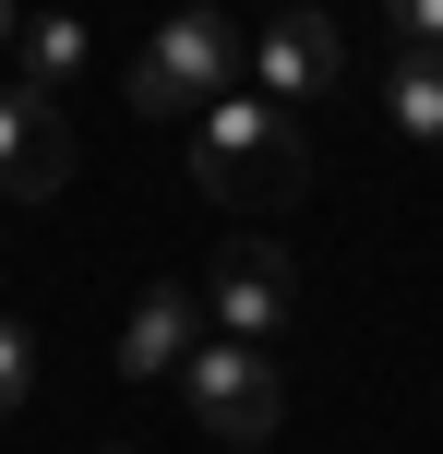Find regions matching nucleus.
Returning a JSON list of instances; mask_svg holds the SVG:
<instances>
[{"label":"nucleus","mask_w":443,"mask_h":454,"mask_svg":"<svg viewBox=\"0 0 443 454\" xmlns=\"http://www.w3.org/2000/svg\"><path fill=\"white\" fill-rule=\"evenodd\" d=\"M384 120L443 156V48H396V72H384Z\"/></svg>","instance_id":"8"},{"label":"nucleus","mask_w":443,"mask_h":454,"mask_svg":"<svg viewBox=\"0 0 443 454\" xmlns=\"http://www.w3.org/2000/svg\"><path fill=\"white\" fill-rule=\"evenodd\" d=\"M240 72V24L216 12V0H180V12L144 36V60L120 72V96H132L144 120H180V108H216Z\"/></svg>","instance_id":"2"},{"label":"nucleus","mask_w":443,"mask_h":454,"mask_svg":"<svg viewBox=\"0 0 443 454\" xmlns=\"http://www.w3.org/2000/svg\"><path fill=\"white\" fill-rule=\"evenodd\" d=\"M180 395H192V419H204L216 442H264L288 419V383H276V347H228V335H204L180 359Z\"/></svg>","instance_id":"3"},{"label":"nucleus","mask_w":443,"mask_h":454,"mask_svg":"<svg viewBox=\"0 0 443 454\" xmlns=\"http://www.w3.org/2000/svg\"><path fill=\"white\" fill-rule=\"evenodd\" d=\"M384 12H396L407 48H443V0H384Z\"/></svg>","instance_id":"11"},{"label":"nucleus","mask_w":443,"mask_h":454,"mask_svg":"<svg viewBox=\"0 0 443 454\" xmlns=\"http://www.w3.org/2000/svg\"><path fill=\"white\" fill-rule=\"evenodd\" d=\"M252 72H264V96H276V108H300V96H324L336 72H348V36H336L324 12H300V0H288V12L264 24V48H252Z\"/></svg>","instance_id":"7"},{"label":"nucleus","mask_w":443,"mask_h":454,"mask_svg":"<svg viewBox=\"0 0 443 454\" xmlns=\"http://www.w3.org/2000/svg\"><path fill=\"white\" fill-rule=\"evenodd\" d=\"M84 60H96V36H84L72 12H36V24L12 36V84H36V96H60V84H72Z\"/></svg>","instance_id":"9"},{"label":"nucleus","mask_w":443,"mask_h":454,"mask_svg":"<svg viewBox=\"0 0 443 454\" xmlns=\"http://www.w3.org/2000/svg\"><path fill=\"white\" fill-rule=\"evenodd\" d=\"M192 299H204V335H228V347H276L288 311H300V275H288L276 239H240V251H216V275H204Z\"/></svg>","instance_id":"4"},{"label":"nucleus","mask_w":443,"mask_h":454,"mask_svg":"<svg viewBox=\"0 0 443 454\" xmlns=\"http://www.w3.org/2000/svg\"><path fill=\"white\" fill-rule=\"evenodd\" d=\"M276 12H288V0H276Z\"/></svg>","instance_id":"14"},{"label":"nucleus","mask_w":443,"mask_h":454,"mask_svg":"<svg viewBox=\"0 0 443 454\" xmlns=\"http://www.w3.org/2000/svg\"><path fill=\"white\" fill-rule=\"evenodd\" d=\"M96 454H144V442H96Z\"/></svg>","instance_id":"13"},{"label":"nucleus","mask_w":443,"mask_h":454,"mask_svg":"<svg viewBox=\"0 0 443 454\" xmlns=\"http://www.w3.org/2000/svg\"><path fill=\"white\" fill-rule=\"evenodd\" d=\"M12 36H24V12H12V0H0V60H12Z\"/></svg>","instance_id":"12"},{"label":"nucleus","mask_w":443,"mask_h":454,"mask_svg":"<svg viewBox=\"0 0 443 454\" xmlns=\"http://www.w3.org/2000/svg\"><path fill=\"white\" fill-rule=\"evenodd\" d=\"M60 180H72V120H60V96L0 84V204H48Z\"/></svg>","instance_id":"5"},{"label":"nucleus","mask_w":443,"mask_h":454,"mask_svg":"<svg viewBox=\"0 0 443 454\" xmlns=\"http://www.w3.org/2000/svg\"><path fill=\"white\" fill-rule=\"evenodd\" d=\"M192 180H204V204H240V215L300 204V180H312L300 120H288L276 96H216L204 132H192Z\"/></svg>","instance_id":"1"},{"label":"nucleus","mask_w":443,"mask_h":454,"mask_svg":"<svg viewBox=\"0 0 443 454\" xmlns=\"http://www.w3.org/2000/svg\"><path fill=\"white\" fill-rule=\"evenodd\" d=\"M24 395H36V335L0 323V419H24Z\"/></svg>","instance_id":"10"},{"label":"nucleus","mask_w":443,"mask_h":454,"mask_svg":"<svg viewBox=\"0 0 443 454\" xmlns=\"http://www.w3.org/2000/svg\"><path fill=\"white\" fill-rule=\"evenodd\" d=\"M192 347H204V299H192L180 275H156V287L120 311V383H168Z\"/></svg>","instance_id":"6"}]
</instances>
